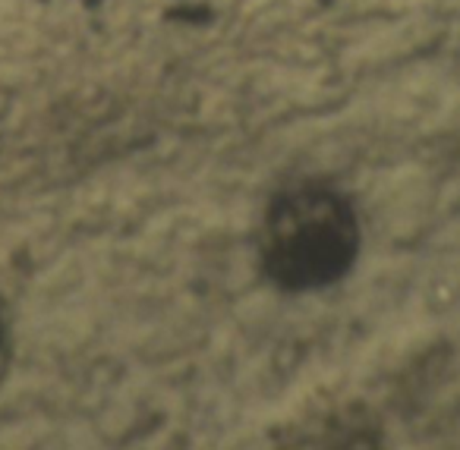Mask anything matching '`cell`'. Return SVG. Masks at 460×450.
Returning a JSON list of instances; mask_svg holds the SVG:
<instances>
[{
  "instance_id": "6da1fadb",
  "label": "cell",
  "mask_w": 460,
  "mask_h": 450,
  "mask_svg": "<svg viewBox=\"0 0 460 450\" xmlns=\"http://www.w3.org/2000/svg\"><path fill=\"white\" fill-rule=\"evenodd\" d=\"M359 217L344 192L300 183L269 202L259 234L265 278L290 293L325 290L344 280L359 255Z\"/></svg>"
}]
</instances>
